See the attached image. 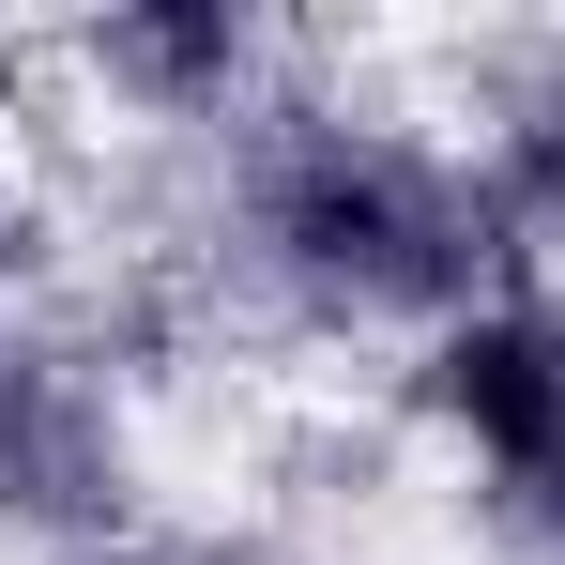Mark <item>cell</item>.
Masks as SVG:
<instances>
[{
    "label": "cell",
    "instance_id": "3",
    "mask_svg": "<svg viewBox=\"0 0 565 565\" xmlns=\"http://www.w3.org/2000/svg\"><path fill=\"white\" fill-rule=\"evenodd\" d=\"M0 352H15V306H0Z\"/></svg>",
    "mask_w": 565,
    "mask_h": 565
},
{
    "label": "cell",
    "instance_id": "1",
    "mask_svg": "<svg viewBox=\"0 0 565 565\" xmlns=\"http://www.w3.org/2000/svg\"><path fill=\"white\" fill-rule=\"evenodd\" d=\"M397 428L473 535L520 551L535 520H565V290L504 276L459 321H428L397 352Z\"/></svg>",
    "mask_w": 565,
    "mask_h": 565
},
{
    "label": "cell",
    "instance_id": "2",
    "mask_svg": "<svg viewBox=\"0 0 565 565\" xmlns=\"http://www.w3.org/2000/svg\"><path fill=\"white\" fill-rule=\"evenodd\" d=\"M504 565H565V520H535V535H520V551H504Z\"/></svg>",
    "mask_w": 565,
    "mask_h": 565
}]
</instances>
